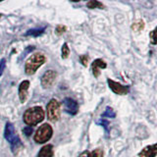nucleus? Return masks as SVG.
Listing matches in <instances>:
<instances>
[{"instance_id": "f257e3e1", "label": "nucleus", "mask_w": 157, "mask_h": 157, "mask_svg": "<svg viewBox=\"0 0 157 157\" xmlns=\"http://www.w3.org/2000/svg\"><path fill=\"white\" fill-rule=\"evenodd\" d=\"M4 137L10 144V145H11V149L14 154L18 153V151L23 147L21 139H20L18 132L15 130V127L12 123L7 122L6 125H5Z\"/></svg>"}, {"instance_id": "f03ea898", "label": "nucleus", "mask_w": 157, "mask_h": 157, "mask_svg": "<svg viewBox=\"0 0 157 157\" xmlns=\"http://www.w3.org/2000/svg\"><path fill=\"white\" fill-rule=\"evenodd\" d=\"M44 117H45V114H44L43 108L41 106H33L25 111L23 120L26 125L33 127L42 122L44 120Z\"/></svg>"}, {"instance_id": "7ed1b4c3", "label": "nucleus", "mask_w": 157, "mask_h": 157, "mask_svg": "<svg viewBox=\"0 0 157 157\" xmlns=\"http://www.w3.org/2000/svg\"><path fill=\"white\" fill-rule=\"evenodd\" d=\"M46 61V58L42 53H34L26 61L25 64V72L27 75L32 76L36 74L39 67H41Z\"/></svg>"}, {"instance_id": "20e7f679", "label": "nucleus", "mask_w": 157, "mask_h": 157, "mask_svg": "<svg viewBox=\"0 0 157 157\" xmlns=\"http://www.w3.org/2000/svg\"><path fill=\"white\" fill-rule=\"evenodd\" d=\"M53 129L49 124H43L36 130L33 140L36 144H44L52 137Z\"/></svg>"}, {"instance_id": "39448f33", "label": "nucleus", "mask_w": 157, "mask_h": 157, "mask_svg": "<svg viewBox=\"0 0 157 157\" xmlns=\"http://www.w3.org/2000/svg\"><path fill=\"white\" fill-rule=\"evenodd\" d=\"M47 110V118L51 122H57L60 118L61 109H60V103L56 99H51L47 103L46 106Z\"/></svg>"}, {"instance_id": "423d86ee", "label": "nucleus", "mask_w": 157, "mask_h": 157, "mask_svg": "<svg viewBox=\"0 0 157 157\" xmlns=\"http://www.w3.org/2000/svg\"><path fill=\"white\" fill-rule=\"evenodd\" d=\"M107 83L110 90L118 95H126L130 91L129 86H123L120 82L113 81L111 78H107Z\"/></svg>"}, {"instance_id": "0eeeda50", "label": "nucleus", "mask_w": 157, "mask_h": 157, "mask_svg": "<svg viewBox=\"0 0 157 157\" xmlns=\"http://www.w3.org/2000/svg\"><path fill=\"white\" fill-rule=\"evenodd\" d=\"M57 72L54 70H48L43 74L40 80L41 86L43 88H49L53 86L54 82L56 81Z\"/></svg>"}, {"instance_id": "6e6552de", "label": "nucleus", "mask_w": 157, "mask_h": 157, "mask_svg": "<svg viewBox=\"0 0 157 157\" xmlns=\"http://www.w3.org/2000/svg\"><path fill=\"white\" fill-rule=\"evenodd\" d=\"M65 111L70 115H76L78 112V103L71 97H66L63 101Z\"/></svg>"}, {"instance_id": "1a4fd4ad", "label": "nucleus", "mask_w": 157, "mask_h": 157, "mask_svg": "<svg viewBox=\"0 0 157 157\" xmlns=\"http://www.w3.org/2000/svg\"><path fill=\"white\" fill-rule=\"evenodd\" d=\"M107 67V64L104 60H102V59H96L92 62L91 64V71H92V74L93 76L95 78H98L100 75V69H105Z\"/></svg>"}, {"instance_id": "9d476101", "label": "nucleus", "mask_w": 157, "mask_h": 157, "mask_svg": "<svg viewBox=\"0 0 157 157\" xmlns=\"http://www.w3.org/2000/svg\"><path fill=\"white\" fill-rule=\"evenodd\" d=\"M29 87V82L24 81L19 86V98L22 103H25L28 98V90Z\"/></svg>"}, {"instance_id": "9b49d317", "label": "nucleus", "mask_w": 157, "mask_h": 157, "mask_svg": "<svg viewBox=\"0 0 157 157\" xmlns=\"http://www.w3.org/2000/svg\"><path fill=\"white\" fill-rule=\"evenodd\" d=\"M156 144H152L144 147L139 153V157H155L156 156Z\"/></svg>"}, {"instance_id": "f8f14e48", "label": "nucleus", "mask_w": 157, "mask_h": 157, "mask_svg": "<svg viewBox=\"0 0 157 157\" xmlns=\"http://www.w3.org/2000/svg\"><path fill=\"white\" fill-rule=\"evenodd\" d=\"M53 145L52 144H46L39 150L37 157H52L53 156Z\"/></svg>"}, {"instance_id": "ddd939ff", "label": "nucleus", "mask_w": 157, "mask_h": 157, "mask_svg": "<svg viewBox=\"0 0 157 157\" xmlns=\"http://www.w3.org/2000/svg\"><path fill=\"white\" fill-rule=\"evenodd\" d=\"M44 28L42 29H29V31L25 33V36H39L44 33Z\"/></svg>"}, {"instance_id": "4468645a", "label": "nucleus", "mask_w": 157, "mask_h": 157, "mask_svg": "<svg viewBox=\"0 0 157 157\" xmlns=\"http://www.w3.org/2000/svg\"><path fill=\"white\" fill-rule=\"evenodd\" d=\"M87 8L90 9H94V8H98V9H104V5H103L101 2L96 1V0H90L86 3Z\"/></svg>"}, {"instance_id": "2eb2a0df", "label": "nucleus", "mask_w": 157, "mask_h": 157, "mask_svg": "<svg viewBox=\"0 0 157 157\" xmlns=\"http://www.w3.org/2000/svg\"><path fill=\"white\" fill-rule=\"evenodd\" d=\"M105 117H108V118H115L116 117V113L115 111L112 109L111 107H106V109H105V112L103 113V114H101V119H103V118H105Z\"/></svg>"}, {"instance_id": "dca6fc26", "label": "nucleus", "mask_w": 157, "mask_h": 157, "mask_svg": "<svg viewBox=\"0 0 157 157\" xmlns=\"http://www.w3.org/2000/svg\"><path fill=\"white\" fill-rule=\"evenodd\" d=\"M104 152L101 148H96L90 152H87V157H103Z\"/></svg>"}, {"instance_id": "f3484780", "label": "nucleus", "mask_w": 157, "mask_h": 157, "mask_svg": "<svg viewBox=\"0 0 157 157\" xmlns=\"http://www.w3.org/2000/svg\"><path fill=\"white\" fill-rule=\"evenodd\" d=\"M70 55V48L68 46V43H64L61 48V56L63 59H67Z\"/></svg>"}, {"instance_id": "a211bd4d", "label": "nucleus", "mask_w": 157, "mask_h": 157, "mask_svg": "<svg viewBox=\"0 0 157 157\" xmlns=\"http://www.w3.org/2000/svg\"><path fill=\"white\" fill-rule=\"evenodd\" d=\"M144 23L142 20H140V21L134 23L132 26V29H134V31H136V32L141 31V29H144Z\"/></svg>"}, {"instance_id": "6ab92c4d", "label": "nucleus", "mask_w": 157, "mask_h": 157, "mask_svg": "<svg viewBox=\"0 0 157 157\" xmlns=\"http://www.w3.org/2000/svg\"><path fill=\"white\" fill-rule=\"evenodd\" d=\"M67 31V28L65 26H63V25H58L55 29V33L58 34V36H61L64 33Z\"/></svg>"}, {"instance_id": "aec40b11", "label": "nucleus", "mask_w": 157, "mask_h": 157, "mask_svg": "<svg viewBox=\"0 0 157 157\" xmlns=\"http://www.w3.org/2000/svg\"><path fill=\"white\" fill-rule=\"evenodd\" d=\"M98 124L101 125L103 128L105 129L106 132H108V131H109V129H108V126H109V122H108L107 120H104V119H101L100 121H98Z\"/></svg>"}, {"instance_id": "412c9836", "label": "nucleus", "mask_w": 157, "mask_h": 157, "mask_svg": "<svg viewBox=\"0 0 157 157\" xmlns=\"http://www.w3.org/2000/svg\"><path fill=\"white\" fill-rule=\"evenodd\" d=\"M88 55H81L80 56V61L82 64V66L86 67L87 66V63H88Z\"/></svg>"}, {"instance_id": "4be33fe9", "label": "nucleus", "mask_w": 157, "mask_h": 157, "mask_svg": "<svg viewBox=\"0 0 157 157\" xmlns=\"http://www.w3.org/2000/svg\"><path fill=\"white\" fill-rule=\"evenodd\" d=\"M23 132H24V134L26 135L27 136H29L32 134H33V128L32 127H29V126H27V127H25L24 129H23Z\"/></svg>"}, {"instance_id": "5701e85b", "label": "nucleus", "mask_w": 157, "mask_h": 157, "mask_svg": "<svg viewBox=\"0 0 157 157\" xmlns=\"http://www.w3.org/2000/svg\"><path fill=\"white\" fill-rule=\"evenodd\" d=\"M5 67H6V60L3 58L1 61H0V77L3 75V72L5 70Z\"/></svg>"}, {"instance_id": "b1692460", "label": "nucleus", "mask_w": 157, "mask_h": 157, "mask_svg": "<svg viewBox=\"0 0 157 157\" xmlns=\"http://www.w3.org/2000/svg\"><path fill=\"white\" fill-rule=\"evenodd\" d=\"M155 33H156V29H154L153 31H152L151 33H150V41H151V43L153 44V45H155L156 44V37H155Z\"/></svg>"}, {"instance_id": "393cba45", "label": "nucleus", "mask_w": 157, "mask_h": 157, "mask_svg": "<svg viewBox=\"0 0 157 157\" xmlns=\"http://www.w3.org/2000/svg\"><path fill=\"white\" fill-rule=\"evenodd\" d=\"M1 16H2V15H1V14H0V18H1Z\"/></svg>"}]
</instances>
